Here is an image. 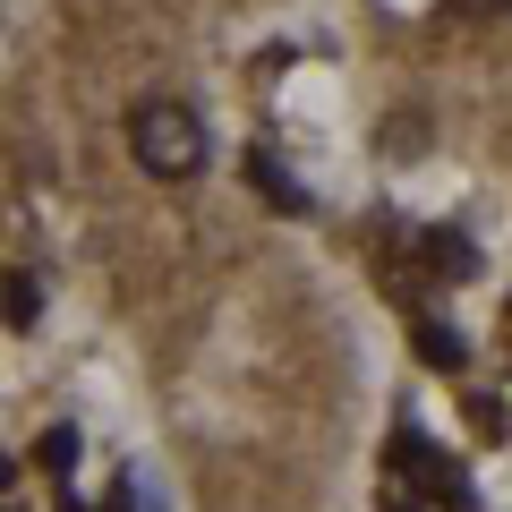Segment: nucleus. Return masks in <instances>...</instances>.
<instances>
[{"label": "nucleus", "instance_id": "1", "mask_svg": "<svg viewBox=\"0 0 512 512\" xmlns=\"http://www.w3.org/2000/svg\"><path fill=\"white\" fill-rule=\"evenodd\" d=\"M128 154H137L154 180H188V171L205 163V120L188 103H137V120H128Z\"/></svg>", "mask_w": 512, "mask_h": 512}, {"label": "nucleus", "instance_id": "2", "mask_svg": "<svg viewBox=\"0 0 512 512\" xmlns=\"http://www.w3.org/2000/svg\"><path fill=\"white\" fill-rule=\"evenodd\" d=\"M384 478H393V487L453 495V504H461V478L444 470V453H427V436H419V427H393V444H384Z\"/></svg>", "mask_w": 512, "mask_h": 512}, {"label": "nucleus", "instance_id": "3", "mask_svg": "<svg viewBox=\"0 0 512 512\" xmlns=\"http://www.w3.org/2000/svg\"><path fill=\"white\" fill-rule=\"evenodd\" d=\"M410 342H419V359L444 367V376H461V367H470V342H461L453 325H436V316H410Z\"/></svg>", "mask_w": 512, "mask_h": 512}, {"label": "nucleus", "instance_id": "4", "mask_svg": "<svg viewBox=\"0 0 512 512\" xmlns=\"http://www.w3.org/2000/svg\"><path fill=\"white\" fill-rule=\"evenodd\" d=\"M248 180L265 188V205H274V214H308V188H299V180H291V171H282V163H274L265 146L248 154Z\"/></svg>", "mask_w": 512, "mask_h": 512}, {"label": "nucleus", "instance_id": "5", "mask_svg": "<svg viewBox=\"0 0 512 512\" xmlns=\"http://www.w3.org/2000/svg\"><path fill=\"white\" fill-rule=\"evenodd\" d=\"M419 248H427V274H444V282H470V274H478V248H470V231H427Z\"/></svg>", "mask_w": 512, "mask_h": 512}, {"label": "nucleus", "instance_id": "6", "mask_svg": "<svg viewBox=\"0 0 512 512\" xmlns=\"http://www.w3.org/2000/svg\"><path fill=\"white\" fill-rule=\"evenodd\" d=\"M35 308H43V282L35 274H9V282H0V325H9V333L35 325Z\"/></svg>", "mask_w": 512, "mask_h": 512}, {"label": "nucleus", "instance_id": "7", "mask_svg": "<svg viewBox=\"0 0 512 512\" xmlns=\"http://www.w3.org/2000/svg\"><path fill=\"white\" fill-rule=\"evenodd\" d=\"M35 461H43V470H52V478H69V470H77V427H43Z\"/></svg>", "mask_w": 512, "mask_h": 512}, {"label": "nucleus", "instance_id": "8", "mask_svg": "<svg viewBox=\"0 0 512 512\" xmlns=\"http://www.w3.org/2000/svg\"><path fill=\"white\" fill-rule=\"evenodd\" d=\"M444 9H453V18H470V26H487V18H504L512 0H444Z\"/></svg>", "mask_w": 512, "mask_h": 512}, {"label": "nucleus", "instance_id": "9", "mask_svg": "<svg viewBox=\"0 0 512 512\" xmlns=\"http://www.w3.org/2000/svg\"><path fill=\"white\" fill-rule=\"evenodd\" d=\"M384 512H419V504H410V495H402V487H393V495H384Z\"/></svg>", "mask_w": 512, "mask_h": 512}, {"label": "nucleus", "instance_id": "10", "mask_svg": "<svg viewBox=\"0 0 512 512\" xmlns=\"http://www.w3.org/2000/svg\"><path fill=\"white\" fill-rule=\"evenodd\" d=\"M9 478H18V461H0V487H9Z\"/></svg>", "mask_w": 512, "mask_h": 512}, {"label": "nucleus", "instance_id": "11", "mask_svg": "<svg viewBox=\"0 0 512 512\" xmlns=\"http://www.w3.org/2000/svg\"><path fill=\"white\" fill-rule=\"evenodd\" d=\"M504 342H512V299H504Z\"/></svg>", "mask_w": 512, "mask_h": 512}]
</instances>
